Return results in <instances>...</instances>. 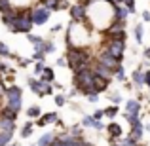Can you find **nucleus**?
Returning <instances> with one entry per match:
<instances>
[{
  "label": "nucleus",
  "mask_w": 150,
  "mask_h": 146,
  "mask_svg": "<svg viewBox=\"0 0 150 146\" xmlns=\"http://www.w3.org/2000/svg\"><path fill=\"white\" fill-rule=\"evenodd\" d=\"M27 84H29L30 91H33L34 95L46 97V84H48V82H44L42 78H29V80H27Z\"/></svg>",
  "instance_id": "obj_8"
},
{
  "label": "nucleus",
  "mask_w": 150,
  "mask_h": 146,
  "mask_svg": "<svg viewBox=\"0 0 150 146\" xmlns=\"http://www.w3.org/2000/svg\"><path fill=\"white\" fill-rule=\"evenodd\" d=\"M44 57H46V53L44 51H40V49H34V53H33V61H44Z\"/></svg>",
  "instance_id": "obj_36"
},
{
  "label": "nucleus",
  "mask_w": 150,
  "mask_h": 146,
  "mask_svg": "<svg viewBox=\"0 0 150 146\" xmlns=\"http://www.w3.org/2000/svg\"><path fill=\"white\" fill-rule=\"evenodd\" d=\"M114 76H116V80H118V82H125V80H127V78H125V70H124V66H122V65L116 68Z\"/></svg>",
  "instance_id": "obj_34"
},
{
  "label": "nucleus",
  "mask_w": 150,
  "mask_h": 146,
  "mask_svg": "<svg viewBox=\"0 0 150 146\" xmlns=\"http://www.w3.org/2000/svg\"><path fill=\"white\" fill-rule=\"evenodd\" d=\"M50 17H51V10L50 8L42 6L40 2H38V6H33V21H34L36 27L46 25V23L50 21Z\"/></svg>",
  "instance_id": "obj_6"
},
{
  "label": "nucleus",
  "mask_w": 150,
  "mask_h": 146,
  "mask_svg": "<svg viewBox=\"0 0 150 146\" xmlns=\"http://www.w3.org/2000/svg\"><path fill=\"white\" fill-rule=\"evenodd\" d=\"M108 85H110V78H103V76H97L95 74V78H93V91L103 93V91L108 89Z\"/></svg>",
  "instance_id": "obj_12"
},
{
  "label": "nucleus",
  "mask_w": 150,
  "mask_h": 146,
  "mask_svg": "<svg viewBox=\"0 0 150 146\" xmlns=\"http://www.w3.org/2000/svg\"><path fill=\"white\" fill-rule=\"evenodd\" d=\"M33 125H34L33 121H27V123L21 127V137H23V139H29V137L33 135V129H34Z\"/></svg>",
  "instance_id": "obj_26"
},
{
  "label": "nucleus",
  "mask_w": 150,
  "mask_h": 146,
  "mask_svg": "<svg viewBox=\"0 0 150 146\" xmlns=\"http://www.w3.org/2000/svg\"><path fill=\"white\" fill-rule=\"evenodd\" d=\"M125 112H129V114H139L141 112V102L137 101V99H129V101L125 102Z\"/></svg>",
  "instance_id": "obj_19"
},
{
  "label": "nucleus",
  "mask_w": 150,
  "mask_h": 146,
  "mask_svg": "<svg viewBox=\"0 0 150 146\" xmlns=\"http://www.w3.org/2000/svg\"><path fill=\"white\" fill-rule=\"evenodd\" d=\"M65 57L69 61V66L74 72L86 68V66H91V63H93V55H91L88 46H82V48H67Z\"/></svg>",
  "instance_id": "obj_1"
},
{
  "label": "nucleus",
  "mask_w": 150,
  "mask_h": 146,
  "mask_svg": "<svg viewBox=\"0 0 150 146\" xmlns=\"http://www.w3.org/2000/svg\"><path fill=\"white\" fill-rule=\"evenodd\" d=\"M27 116H29V120H34V118H40L42 116V108L38 104H33V106H29V108H27Z\"/></svg>",
  "instance_id": "obj_23"
},
{
  "label": "nucleus",
  "mask_w": 150,
  "mask_h": 146,
  "mask_svg": "<svg viewBox=\"0 0 150 146\" xmlns=\"http://www.w3.org/2000/svg\"><path fill=\"white\" fill-rule=\"evenodd\" d=\"M34 27V21H33V8H19V13L15 17L13 25L10 27L11 32L15 34H29Z\"/></svg>",
  "instance_id": "obj_2"
},
{
  "label": "nucleus",
  "mask_w": 150,
  "mask_h": 146,
  "mask_svg": "<svg viewBox=\"0 0 150 146\" xmlns=\"http://www.w3.org/2000/svg\"><path fill=\"white\" fill-rule=\"evenodd\" d=\"M80 125H84V127H93V129H97V131H103V129L106 127L101 120H97V118H93V116H84Z\"/></svg>",
  "instance_id": "obj_11"
},
{
  "label": "nucleus",
  "mask_w": 150,
  "mask_h": 146,
  "mask_svg": "<svg viewBox=\"0 0 150 146\" xmlns=\"http://www.w3.org/2000/svg\"><path fill=\"white\" fill-rule=\"evenodd\" d=\"M110 146H122V144H116V142H114V140H112V142H110Z\"/></svg>",
  "instance_id": "obj_49"
},
{
  "label": "nucleus",
  "mask_w": 150,
  "mask_h": 146,
  "mask_svg": "<svg viewBox=\"0 0 150 146\" xmlns=\"http://www.w3.org/2000/svg\"><path fill=\"white\" fill-rule=\"evenodd\" d=\"M143 55H144V59L150 63V48H144V49H143Z\"/></svg>",
  "instance_id": "obj_45"
},
{
  "label": "nucleus",
  "mask_w": 150,
  "mask_h": 146,
  "mask_svg": "<svg viewBox=\"0 0 150 146\" xmlns=\"http://www.w3.org/2000/svg\"><path fill=\"white\" fill-rule=\"evenodd\" d=\"M6 104L8 106H11L13 110H21V106H23V89L19 87V85H15V84H11L10 87H8V91H6Z\"/></svg>",
  "instance_id": "obj_4"
},
{
  "label": "nucleus",
  "mask_w": 150,
  "mask_h": 146,
  "mask_svg": "<svg viewBox=\"0 0 150 146\" xmlns=\"http://www.w3.org/2000/svg\"><path fill=\"white\" fill-rule=\"evenodd\" d=\"M69 133H70V135H74V137H78V139H82V127H80V125H72Z\"/></svg>",
  "instance_id": "obj_37"
},
{
  "label": "nucleus",
  "mask_w": 150,
  "mask_h": 146,
  "mask_svg": "<svg viewBox=\"0 0 150 146\" xmlns=\"http://www.w3.org/2000/svg\"><path fill=\"white\" fill-rule=\"evenodd\" d=\"M8 146H15V144H8Z\"/></svg>",
  "instance_id": "obj_50"
},
{
  "label": "nucleus",
  "mask_w": 150,
  "mask_h": 146,
  "mask_svg": "<svg viewBox=\"0 0 150 146\" xmlns=\"http://www.w3.org/2000/svg\"><path fill=\"white\" fill-rule=\"evenodd\" d=\"M15 131V120H10V118H4L0 116V133H8Z\"/></svg>",
  "instance_id": "obj_18"
},
{
  "label": "nucleus",
  "mask_w": 150,
  "mask_h": 146,
  "mask_svg": "<svg viewBox=\"0 0 150 146\" xmlns=\"http://www.w3.org/2000/svg\"><path fill=\"white\" fill-rule=\"evenodd\" d=\"M53 89H57V91H63V85L57 84V82H53Z\"/></svg>",
  "instance_id": "obj_48"
},
{
  "label": "nucleus",
  "mask_w": 150,
  "mask_h": 146,
  "mask_svg": "<svg viewBox=\"0 0 150 146\" xmlns=\"http://www.w3.org/2000/svg\"><path fill=\"white\" fill-rule=\"evenodd\" d=\"M34 49L44 51L46 55H48V53H53V51H55V42H53V40H44L40 46H34Z\"/></svg>",
  "instance_id": "obj_20"
},
{
  "label": "nucleus",
  "mask_w": 150,
  "mask_h": 146,
  "mask_svg": "<svg viewBox=\"0 0 150 146\" xmlns=\"http://www.w3.org/2000/svg\"><path fill=\"white\" fill-rule=\"evenodd\" d=\"M51 146H61V139H59V137H55L53 142H51Z\"/></svg>",
  "instance_id": "obj_47"
},
{
  "label": "nucleus",
  "mask_w": 150,
  "mask_h": 146,
  "mask_svg": "<svg viewBox=\"0 0 150 146\" xmlns=\"http://www.w3.org/2000/svg\"><path fill=\"white\" fill-rule=\"evenodd\" d=\"M93 78H95V72H93L91 66H86L82 70H76L74 72V87L82 93V95H89L93 91Z\"/></svg>",
  "instance_id": "obj_3"
},
{
  "label": "nucleus",
  "mask_w": 150,
  "mask_h": 146,
  "mask_svg": "<svg viewBox=\"0 0 150 146\" xmlns=\"http://www.w3.org/2000/svg\"><path fill=\"white\" fill-rule=\"evenodd\" d=\"M46 68V63L44 61H36L34 63V74H38V76H42V72H44Z\"/></svg>",
  "instance_id": "obj_35"
},
{
  "label": "nucleus",
  "mask_w": 150,
  "mask_h": 146,
  "mask_svg": "<svg viewBox=\"0 0 150 146\" xmlns=\"http://www.w3.org/2000/svg\"><path fill=\"white\" fill-rule=\"evenodd\" d=\"M42 80L48 82V84H53V82H55V72H53L51 66H46V68H44V72H42Z\"/></svg>",
  "instance_id": "obj_25"
},
{
  "label": "nucleus",
  "mask_w": 150,
  "mask_h": 146,
  "mask_svg": "<svg viewBox=\"0 0 150 146\" xmlns=\"http://www.w3.org/2000/svg\"><path fill=\"white\" fill-rule=\"evenodd\" d=\"M91 68H93V72H95L97 76H103V78H112V76H114V70L108 68L106 65H103L99 59H93Z\"/></svg>",
  "instance_id": "obj_10"
},
{
  "label": "nucleus",
  "mask_w": 150,
  "mask_h": 146,
  "mask_svg": "<svg viewBox=\"0 0 150 146\" xmlns=\"http://www.w3.org/2000/svg\"><path fill=\"white\" fill-rule=\"evenodd\" d=\"M55 65H57L59 68H63V66H69V61H67V57H59L57 61H55Z\"/></svg>",
  "instance_id": "obj_40"
},
{
  "label": "nucleus",
  "mask_w": 150,
  "mask_h": 146,
  "mask_svg": "<svg viewBox=\"0 0 150 146\" xmlns=\"http://www.w3.org/2000/svg\"><path fill=\"white\" fill-rule=\"evenodd\" d=\"M0 116H4V118H10V120H17V116H19V112L17 110H13L11 106H4V108H0Z\"/></svg>",
  "instance_id": "obj_21"
},
{
  "label": "nucleus",
  "mask_w": 150,
  "mask_h": 146,
  "mask_svg": "<svg viewBox=\"0 0 150 146\" xmlns=\"http://www.w3.org/2000/svg\"><path fill=\"white\" fill-rule=\"evenodd\" d=\"M53 101H55V104H57V106H65L67 104V95H63V93L59 91L57 95H53Z\"/></svg>",
  "instance_id": "obj_32"
},
{
  "label": "nucleus",
  "mask_w": 150,
  "mask_h": 146,
  "mask_svg": "<svg viewBox=\"0 0 150 146\" xmlns=\"http://www.w3.org/2000/svg\"><path fill=\"white\" fill-rule=\"evenodd\" d=\"M69 13H70V19H72V21L86 23L88 21V15H89V6L84 2V0H78V2L70 4Z\"/></svg>",
  "instance_id": "obj_5"
},
{
  "label": "nucleus",
  "mask_w": 150,
  "mask_h": 146,
  "mask_svg": "<svg viewBox=\"0 0 150 146\" xmlns=\"http://www.w3.org/2000/svg\"><path fill=\"white\" fill-rule=\"evenodd\" d=\"M11 51H10V48H8L4 42H0V57H8V59H11Z\"/></svg>",
  "instance_id": "obj_33"
},
{
  "label": "nucleus",
  "mask_w": 150,
  "mask_h": 146,
  "mask_svg": "<svg viewBox=\"0 0 150 146\" xmlns=\"http://www.w3.org/2000/svg\"><path fill=\"white\" fill-rule=\"evenodd\" d=\"M34 146H36V144H34Z\"/></svg>",
  "instance_id": "obj_51"
},
{
  "label": "nucleus",
  "mask_w": 150,
  "mask_h": 146,
  "mask_svg": "<svg viewBox=\"0 0 150 146\" xmlns=\"http://www.w3.org/2000/svg\"><path fill=\"white\" fill-rule=\"evenodd\" d=\"M141 17H143L144 23H150V10H144L143 13H141Z\"/></svg>",
  "instance_id": "obj_43"
},
{
  "label": "nucleus",
  "mask_w": 150,
  "mask_h": 146,
  "mask_svg": "<svg viewBox=\"0 0 150 146\" xmlns=\"http://www.w3.org/2000/svg\"><path fill=\"white\" fill-rule=\"evenodd\" d=\"M118 110H120V108H118V104H112V106H106V108H105V116L108 118V120H114V118L118 116Z\"/></svg>",
  "instance_id": "obj_27"
},
{
  "label": "nucleus",
  "mask_w": 150,
  "mask_h": 146,
  "mask_svg": "<svg viewBox=\"0 0 150 146\" xmlns=\"http://www.w3.org/2000/svg\"><path fill=\"white\" fill-rule=\"evenodd\" d=\"M143 131H144V125H143V121H141V118H139L135 123H131V137L137 140V142L143 139Z\"/></svg>",
  "instance_id": "obj_17"
},
{
  "label": "nucleus",
  "mask_w": 150,
  "mask_h": 146,
  "mask_svg": "<svg viewBox=\"0 0 150 146\" xmlns=\"http://www.w3.org/2000/svg\"><path fill=\"white\" fill-rule=\"evenodd\" d=\"M86 99H88L89 102H97V101H99V93H97V91H91L89 95H86Z\"/></svg>",
  "instance_id": "obj_39"
},
{
  "label": "nucleus",
  "mask_w": 150,
  "mask_h": 146,
  "mask_svg": "<svg viewBox=\"0 0 150 146\" xmlns=\"http://www.w3.org/2000/svg\"><path fill=\"white\" fill-rule=\"evenodd\" d=\"M27 40H29L33 46H40L42 42H44V38H42V36H38V34H33V32H29V34H27Z\"/></svg>",
  "instance_id": "obj_30"
},
{
  "label": "nucleus",
  "mask_w": 150,
  "mask_h": 146,
  "mask_svg": "<svg viewBox=\"0 0 150 146\" xmlns=\"http://www.w3.org/2000/svg\"><path fill=\"white\" fill-rule=\"evenodd\" d=\"M106 133H108L110 139H122V125L116 123V121H110L108 125H106Z\"/></svg>",
  "instance_id": "obj_16"
},
{
  "label": "nucleus",
  "mask_w": 150,
  "mask_h": 146,
  "mask_svg": "<svg viewBox=\"0 0 150 146\" xmlns=\"http://www.w3.org/2000/svg\"><path fill=\"white\" fill-rule=\"evenodd\" d=\"M144 85L150 89V70H146V72H144Z\"/></svg>",
  "instance_id": "obj_44"
},
{
  "label": "nucleus",
  "mask_w": 150,
  "mask_h": 146,
  "mask_svg": "<svg viewBox=\"0 0 150 146\" xmlns=\"http://www.w3.org/2000/svg\"><path fill=\"white\" fill-rule=\"evenodd\" d=\"M61 29H63V27H61V23H57V25H53V27H51V32H59Z\"/></svg>",
  "instance_id": "obj_46"
},
{
  "label": "nucleus",
  "mask_w": 150,
  "mask_h": 146,
  "mask_svg": "<svg viewBox=\"0 0 150 146\" xmlns=\"http://www.w3.org/2000/svg\"><path fill=\"white\" fill-rule=\"evenodd\" d=\"M110 101H112V104H122V95L120 93H112V95H110Z\"/></svg>",
  "instance_id": "obj_38"
},
{
  "label": "nucleus",
  "mask_w": 150,
  "mask_h": 146,
  "mask_svg": "<svg viewBox=\"0 0 150 146\" xmlns=\"http://www.w3.org/2000/svg\"><path fill=\"white\" fill-rule=\"evenodd\" d=\"M122 4H124L129 11H131V15L137 13V0H122Z\"/></svg>",
  "instance_id": "obj_31"
},
{
  "label": "nucleus",
  "mask_w": 150,
  "mask_h": 146,
  "mask_svg": "<svg viewBox=\"0 0 150 146\" xmlns=\"http://www.w3.org/2000/svg\"><path fill=\"white\" fill-rule=\"evenodd\" d=\"M129 15H131V11L124 4H116L114 6V21H127Z\"/></svg>",
  "instance_id": "obj_13"
},
{
  "label": "nucleus",
  "mask_w": 150,
  "mask_h": 146,
  "mask_svg": "<svg viewBox=\"0 0 150 146\" xmlns=\"http://www.w3.org/2000/svg\"><path fill=\"white\" fill-rule=\"evenodd\" d=\"M131 80H133V85H135L137 89H141V87L144 85V70H143V65L135 68V72H133Z\"/></svg>",
  "instance_id": "obj_15"
},
{
  "label": "nucleus",
  "mask_w": 150,
  "mask_h": 146,
  "mask_svg": "<svg viewBox=\"0 0 150 146\" xmlns=\"http://www.w3.org/2000/svg\"><path fill=\"white\" fill-rule=\"evenodd\" d=\"M97 59H99V61L103 63V65H106L108 68H112L114 72H116V68H118V66L122 65V61H118V59L114 57V55H110V53H108L106 49H103L101 53H99V57H97Z\"/></svg>",
  "instance_id": "obj_9"
},
{
  "label": "nucleus",
  "mask_w": 150,
  "mask_h": 146,
  "mask_svg": "<svg viewBox=\"0 0 150 146\" xmlns=\"http://www.w3.org/2000/svg\"><path fill=\"white\" fill-rule=\"evenodd\" d=\"M53 139H55V135H53V133H44V135H42L40 139H38L36 146H51Z\"/></svg>",
  "instance_id": "obj_24"
},
{
  "label": "nucleus",
  "mask_w": 150,
  "mask_h": 146,
  "mask_svg": "<svg viewBox=\"0 0 150 146\" xmlns=\"http://www.w3.org/2000/svg\"><path fill=\"white\" fill-rule=\"evenodd\" d=\"M11 137H13V133L8 131V133H0V146H8L11 144Z\"/></svg>",
  "instance_id": "obj_29"
},
{
  "label": "nucleus",
  "mask_w": 150,
  "mask_h": 146,
  "mask_svg": "<svg viewBox=\"0 0 150 146\" xmlns=\"http://www.w3.org/2000/svg\"><path fill=\"white\" fill-rule=\"evenodd\" d=\"M6 91H8V87H6V84H4V80L0 78V99L6 97Z\"/></svg>",
  "instance_id": "obj_41"
},
{
  "label": "nucleus",
  "mask_w": 150,
  "mask_h": 146,
  "mask_svg": "<svg viewBox=\"0 0 150 146\" xmlns=\"http://www.w3.org/2000/svg\"><path fill=\"white\" fill-rule=\"evenodd\" d=\"M103 116H105V108H99L93 112V118H97V120H103Z\"/></svg>",
  "instance_id": "obj_42"
},
{
  "label": "nucleus",
  "mask_w": 150,
  "mask_h": 146,
  "mask_svg": "<svg viewBox=\"0 0 150 146\" xmlns=\"http://www.w3.org/2000/svg\"><path fill=\"white\" fill-rule=\"evenodd\" d=\"M59 120V116H57V112H48V114H42L40 118H38V121H36V125L38 127H44V125H50V123H55V121Z\"/></svg>",
  "instance_id": "obj_14"
},
{
  "label": "nucleus",
  "mask_w": 150,
  "mask_h": 146,
  "mask_svg": "<svg viewBox=\"0 0 150 146\" xmlns=\"http://www.w3.org/2000/svg\"><path fill=\"white\" fill-rule=\"evenodd\" d=\"M133 36H135L137 44H143V36H144V25L143 23H137L135 29H133Z\"/></svg>",
  "instance_id": "obj_22"
},
{
  "label": "nucleus",
  "mask_w": 150,
  "mask_h": 146,
  "mask_svg": "<svg viewBox=\"0 0 150 146\" xmlns=\"http://www.w3.org/2000/svg\"><path fill=\"white\" fill-rule=\"evenodd\" d=\"M10 10H13V2L11 0H0V15L8 13Z\"/></svg>",
  "instance_id": "obj_28"
},
{
  "label": "nucleus",
  "mask_w": 150,
  "mask_h": 146,
  "mask_svg": "<svg viewBox=\"0 0 150 146\" xmlns=\"http://www.w3.org/2000/svg\"><path fill=\"white\" fill-rule=\"evenodd\" d=\"M105 49L110 55L118 59V61H124V51H125V40H106L105 42Z\"/></svg>",
  "instance_id": "obj_7"
}]
</instances>
